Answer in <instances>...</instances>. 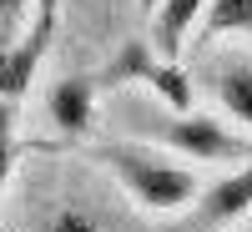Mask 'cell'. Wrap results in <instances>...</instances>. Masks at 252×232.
<instances>
[{
	"label": "cell",
	"mask_w": 252,
	"mask_h": 232,
	"mask_svg": "<svg viewBox=\"0 0 252 232\" xmlns=\"http://www.w3.org/2000/svg\"><path fill=\"white\" fill-rule=\"evenodd\" d=\"M121 192L91 157L71 146L35 141V157H20L15 182L0 207V232H121Z\"/></svg>",
	"instance_id": "6da1fadb"
},
{
	"label": "cell",
	"mask_w": 252,
	"mask_h": 232,
	"mask_svg": "<svg viewBox=\"0 0 252 232\" xmlns=\"http://www.w3.org/2000/svg\"><path fill=\"white\" fill-rule=\"evenodd\" d=\"M106 121L116 136H136V141H152L161 152H172L192 166H237L252 157V136L237 132L232 121H222L217 111H172L161 101L141 96V91H111L106 101Z\"/></svg>",
	"instance_id": "7a4b0ae2"
},
{
	"label": "cell",
	"mask_w": 252,
	"mask_h": 232,
	"mask_svg": "<svg viewBox=\"0 0 252 232\" xmlns=\"http://www.w3.org/2000/svg\"><path fill=\"white\" fill-rule=\"evenodd\" d=\"M81 157H91L101 172L116 182V192L126 197V207H136L146 217H182L187 207L202 197V166L182 162L172 152H161L152 141H136V136H91L81 146Z\"/></svg>",
	"instance_id": "3957f363"
},
{
	"label": "cell",
	"mask_w": 252,
	"mask_h": 232,
	"mask_svg": "<svg viewBox=\"0 0 252 232\" xmlns=\"http://www.w3.org/2000/svg\"><path fill=\"white\" fill-rule=\"evenodd\" d=\"M101 86H111V91H141V96H152V101H161V106H172V111H197L192 66L161 56L146 35H126L121 46L106 56Z\"/></svg>",
	"instance_id": "277c9868"
},
{
	"label": "cell",
	"mask_w": 252,
	"mask_h": 232,
	"mask_svg": "<svg viewBox=\"0 0 252 232\" xmlns=\"http://www.w3.org/2000/svg\"><path fill=\"white\" fill-rule=\"evenodd\" d=\"M192 81L207 111H217L222 121L252 136V46H242V40L192 46Z\"/></svg>",
	"instance_id": "5b68a950"
},
{
	"label": "cell",
	"mask_w": 252,
	"mask_h": 232,
	"mask_svg": "<svg viewBox=\"0 0 252 232\" xmlns=\"http://www.w3.org/2000/svg\"><path fill=\"white\" fill-rule=\"evenodd\" d=\"M101 76L96 71H61L40 91V121H46V146H86L101 121Z\"/></svg>",
	"instance_id": "8992f818"
},
{
	"label": "cell",
	"mask_w": 252,
	"mask_h": 232,
	"mask_svg": "<svg viewBox=\"0 0 252 232\" xmlns=\"http://www.w3.org/2000/svg\"><path fill=\"white\" fill-rule=\"evenodd\" d=\"M252 217V157L222 172L202 187V197L177 217V232H237Z\"/></svg>",
	"instance_id": "52a82bcc"
},
{
	"label": "cell",
	"mask_w": 252,
	"mask_h": 232,
	"mask_svg": "<svg viewBox=\"0 0 252 232\" xmlns=\"http://www.w3.org/2000/svg\"><path fill=\"white\" fill-rule=\"evenodd\" d=\"M207 5H212V0H157L152 15H146V40H152L161 56L182 61L187 51L197 46V31H202Z\"/></svg>",
	"instance_id": "ba28073f"
},
{
	"label": "cell",
	"mask_w": 252,
	"mask_h": 232,
	"mask_svg": "<svg viewBox=\"0 0 252 232\" xmlns=\"http://www.w3.org/2000/svg\"><path fill=\"white\" fill-rule=\"evenodd\" d=\"M212 40H242V46H252V0H212L207 5L197 46H212Z\"/></svg>",
	"instance_id": "9c48e42d"
},
{
	"label": "cell",
	"mask_w": 252,
	"mask_h": 232,
	"mask_svg": "<svg viewBox=\"0 0 252 232\" xmlns=\"http://www.w3.org/2000/svg\"><path fill=\"white\" fill-rule=\"evenodd\" d=\"M126 5L141 10V0H66V10L81 20V26H86V40H91V46H106V40L121 31Z\"/></svg>",
	"instance_id": "30bf717a"
},
{
	"label": "cell",
	"mask_w": 252,
	"mask_h": 232,
	"mask_svg": "<svg viewBox=\"0 0 252 232\" xmlns=\"http://www.w3.org/2000/svg\"><path fill=\"white\" fill-rule=\"evenodd\" d=\"M20 157H26V146H20V101H0V207H5Z\"/></svg>",
	"instance_id": "8fae6325"
},
{
	"label": "cell",
	"mask_w": 252,
	"mask_h": 232,
	"mask_svg": "<svg viewBox=\"0 0 252 232\" xmlns=\"http://www.w3.org/2000/svg\"><path fill=\"white\" fill-rule=\"evenodd\" d=\"M31 20H35V0H0V56L26 40Z\"/></svg>",
	"instance_id": "7c38bea8"
},
{
	"label": "cell",
	"mask_w": 252,
	"mask_h": 232,
	"mask_svg": "<svg viewBox=\"0 0 252 232\" xmlns=\"http://www.w3.org/2000/svg\"><path fill=\"white\" fill-rule=\"evenodd\" d=\"M152 5H157V0H141V15H152Z\"/></svg>",
	"instance_id": "4fadbf2b"
}]
</instances>
